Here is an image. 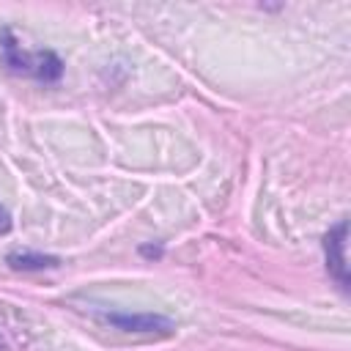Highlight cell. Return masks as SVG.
I'll use <instances>...</instances> for the list:
<instances>
[{"mask_svg":"<svg viewBox=\"0 0 351 351\" xmlns=\"http://www.w3.org/2000/svg\"><path fill=\"white\" fill-rule=\"evenodd\" d=\"M0 55H3V63L14 74H30L41 82H58L60 74H63V60L52 49L25 52L22 44L14 38V33L8 27L0 30Z\"/></svg>","mask_w":351,"mask_h":351,"instance_id":"obj_1","label":"cell"},{"mask_svg":"<svg viewBox=\"0 0 351 351\" xmlns=\"http://www.w3.org/2000/svg\"><path fill=\"white\" fill-rule=\"evenodd\" d=\"M162 252H165V250H162L159 244H143V247H140V255H145V258H162Z\"/></svg>","mask_w":351,"mask_h":351,"instance_id":"obj_5","label":"cell"},{"mask_svg":"<svg viewBox=\"0 0 351 351\" xmlns=\"http://www.w3.org/2000/svg\"><path fill=\"white\" fill-rule=\"evenodd\" d=\"M107 324H112L115 329L123 332H140V335H170L176 329V324L167 315L159 313H99Z\"/></svg>","mask_w":351,"mask_h":351,"instance_id":"obj_3","label":"cell"},{"mask_svg":"<svg viewBox=\"0 0 351 351\" xmlns=\"http://www.w3.org/2000/svg\"><path fill=\"white\" fill-rule=\"evenodd\" d=\"M346 247H348V222L340 219V222L324 236V255H326V271H329V277L340 285L343 293H348V261H346Z\"/></svg>","mask_w":351,"mask_h":351,"instance_id":"obj_2","label":"cell"},{"mask_svg":"<svg viewBox=\"0 0 351 351\" xmlns=\"http://www.w3.org/2000/svg\"><path fill=\"white\" fill-rule=\"evenodd\" d=\"M5 263L14 271H44V269H58L60 258L58 255H44V252H33V250H22V252H8Z\"/></svg>","mask_w":351,"mask_h":351,"instance_id":"obj_4","label":"cell"},{"mask_svg":"<svg viewBox=\"0 0 351 351\" xmlns=\"http://www.w3.org/2000/svg\"><path fill=\"white\" fill-rule=\"evenodd\" d=\"M11 214H8V208L5 206H0V233H8L11 230Z\"/></svg>","mask_w":351,"mask_h":351,"instance_id":"obj_6","label":"cell"}]
</instances>
